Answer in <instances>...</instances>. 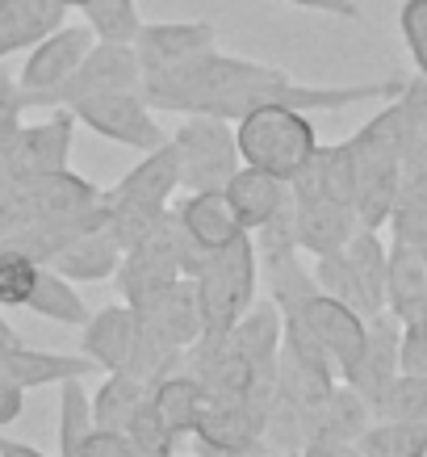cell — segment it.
I'll list each match as a JSON object with an SVG mask.
<instances>
[{"label":"cell","mask_w":427,"mask_h":457,"mask_svg":"<svg viewBox=\"0 0 427 457\" xmlns=\"http://www.w3.org/2000/svg\"><path fill=\"white\" fill-rule=\"evenodd\" d=\"M411 80L390 76V80H365V84H306L293 80L290 71L256 63V59L222 55L218 46L206 55L189 59L172 71L143 76V97L160 113H214L226 122H239L243 113L260 105H293L302 113L318 110H352L365 101H390L398 97Z\"/></svg>","instance_id":"obj_1"},{"label":"cell","mask_w":427,"mask_h":457,"mask_svg":"<svg viewBox=\"0 0 427 457\" xmlns=\"http://www.w3.org/2000/svg\"><path fill=\"white\" fill-rule=\"evenodd\" d=\"M105 222L101 185L84 180L80 172H46V177H21L0 197V248H13L46 264L59 248H68L76 236Z\"/></svg>","instance_id":"obj_2"},{"label":"cell","mask_w":427,"mask_h":457,"mask_svg":"<svg viewBox=\"0 0 427 457\" xmlns=\"http://www.w3.org/2000/svg\"><path fill=\"white\" fill-rule=\"evenodd\" d=\"M348 143L352 177H357V219L369 231H382L398 206L402 172H406V143H411V110L406 88L386 101V110L373 113Z\"/></svg>","instance_id":"obj_3"},{"label":"cell","mask_w":427,"mask_h":457,"mask_svg":"<svg viewBox=\"0 0 427 457\" xmlns=\"http://www.w3.org/2000/svg\"><path fill=\"white\" fill-rule=\"evenodd\" d=\"M177 189H180V152L172 139H168L164 147L143 152V160H138L118 185L101 189L105 227H110L113 239L122 244V252L143 244V239L172 214L168 202H172Z\"/></svg>","instance_id":"obj_4"},{"label":"cell","mask_w":427,"mask_h":457,"mask_svg":"<svg viewBox=\"0 0 427 457\" xmlns=\"http://www.w3.org/2000/svg\"><path fill=\"white\" fill-rule=\"evenodd\" d=\"M189 281H193L197 311H201V340L226 336L256 306V290H260V252H256V239L239 236L231 248L209 252L206 261L193 269Z\"/></svg>","instance_id":"obj_5"},{"label":"cell","mask_w":427,"mask_h":457,"mask_svg":"<svg viewBox=\"0 0 427 457\" xmlns=\"http://www.w3.org/2000/svg\"><path fill=\"white\" fill-rule=\"evenodd\" d=\"M239 155L248 168L273 172L281 180H293L306 168V160L318 152V130L310 113L293 105H260L234 122Z\"/></svg>","instance_id":"obj_6"},{"label":"cell","mask_w":427,"mask_h":457,"mask_svg":"<svg viewBox=\"0 0 427 457\" xmlns=\"http://www.w3.org/2000/svg\"><path fill=\"white\" fill-rule=\"evenodd\" d=\"M386 273H390V248L369 227H360L340 252L315 256L318 290L348 303L365 319L386 311Z\"/></svg>","instance_id":"obj_7"},{"label":"cell","mask_w":427,"mask_h":457,"mask_svg":"<svg viewBox=\"0 0 427 457\" xmlns=\"http://www.w3.org/2000/svg\"><path fill=\"white\" fill-rule=\"evenodd\" d=\"M172 143L180 152V185L189 194L226 189L231 177L243 168L234 122L214 113H185V122L172 130Z\"/></svg>","instance_id":"obj_8"},{"label":"cell","mask_w":427,"mask_h":457,"mask_svg":"<svg viewBox=\"0 0 427 457\" xmlns=\"http://www.w3.org/2000/svg\"><path fill=\"white\" fill-rule=\"evenodd\" d=\"M68 110L76 113V126L118 143V147H130V152H152V147H164L172 139L164 126L155 122V105L143 97V88L88 93Z\"/></svg>","instance_id":"obj_9"},{"label":"cell","mask_w":427,"mask_h":457,"mask_svg":"<svg viewBox=\"0 0 427 457\" xmlns=\"http://www.w3.org/2000/svg\"><path fill=\"white\" fill-rule=\"evenodd\" d=\"M185 278V231H180L177 214H168L152 236L122 252V264L113 273V286L122 294V303L143 306L155 294H164L168 286H177Z\"/></svg>","instance_id":"obj_10"},{"label":"cell","mask_w":427,"mask_h":457,"mask_svg":"<svg viewBox=\"0 0 427 457\" xmlns=\"http://www.w3.org/2000/svg\"><path fill=\"white\" fill-rule=\"evenodd\" d=\"M97 34L88 26H63L51 29L38 46H29L26 63L17 71V84H21V101H26V113L42 110V101L55 93L59 84L71 80V71L84 63V55L93 51Z\"/></svg>","instance_id":"obj_11"},{"label":"cell","mask_w":427,"mask_h":457,"mask_svg":"<svg viewBox=\"0 0 427 457\" xmlns=\"http://www.w3.org/2000/svg\"><path fill=\"white\" fill-rule=\"evenodd\" d=\"M172 214H177L180 231H185V278H193V269L206 261L209 252L231 248L239 236H248L231 206V197H226V189L189 194Z\"/></svg>","instance_id":"obj_12"},{"label":"cell","mask_w":427,"mask_h":457,"mask_svg":"<svg viewBox=\"0 0 427 457\" xmlns=\"http://www.w3.org/2000/svg\"><path fill=\"white\" fill-rule=\"evenodd\" d=\"M51 118L42 122H21L13 143L4 147L9 177H46L71 168V143H76V113L71 110H46Z\"/></svg>","instance_id":"obj_13"},{"label":"cell","mask_w":427,"mask_h":457,"mask_svg":"<svg viewBox=\"0 0 427 457\" xmlns=\"http://www.w3.org/2000/svg\"><path fill=\"white\" fill-rule=\"evenodd\" d=\"M105 88H143V63H138L135 42H93V51L71 71V80L59 84L42 101V110H68L80 97L105 93Z\"/></svg>","instance_id":"obj_14"},{"label":"cell","mask_w":427,"mask_h":457,"mask_svg":"<svg viewBox=\"0 0 427 457\" xmlns=\"http://www.w3.org/2000/svg\"><path fill=\"white\" fill-rule=\"evenodd\" d=\"M293 315H302V323L318 336V345L331 353L335 370H340V382L357 374L360 353H365V336H369V319L323 290H315L306 303L293 306Z\"/></svg>","instance_id":"obj_15"},{"label":"cell","mask_w":427,"mask_h":457,"mask_svg":"<svg viewBox=\"0 0 427 457\" xmlns=\"http://www.w3.org/2000/svg\"><path fill=\"white\" fill-rule=\"evenodd\" d=\"M214 46H218V29L206 17H193V21H143V29L135 34L143 76L172 71L180 63H189V59L214 51Z\"/></svg>","instance_id":"obj_16"},{"label":"cell","mask_w":427,"mask_h":457,"mask_svg":"<svg viewBox=\"0 0 427 457\" xmlns=\"http://www.w3.org/2000/svg\"><path fill=\"white\" fill-rule=\"evenodd\" d=\"M101 374L84 353H46V348H29L26 340L0 348V378L17 382L21 390H38V386H63L71 378H93Z\"/></svg>","instance_id":"obj_17"},{"label":"cell","mask_w":427,"mask_h":457,"mask_svg":"<svg viewBox=\"0 0 427 457\" xmlns=\"http://www.w3.org/2000/svg\"><path fill=\"white\" fill-rule=\"evenodd\" d=\"M402 374V319L382 311L369 319V336H365V353H360L357 374L348 378V386H357L369 407L390 390V382Z\"/></svg>","instance_id":"obj_18"},{"label":"cell","mask_w":427,"mask_h":457,"mask_svg":"<svg viewBox=\"0 0 427 457\" xmlns=\"http://www.w3.org/2000/svg\"><path fill=\"white\" fill-rule=\"evenodd\" d=\"M135 348H138V315L130 303L101 306L97 315H88V323L80 328V353L97 365L101 374L126 370Z\"/></svg>","instance_id":"obj_19"},{"label":"cell","mask_w":427,"mask_h":457,"mask_svg":"<svg viewBox=\"0 0 427 457\" xmlns=\"http://www.w3.org/2000/svg\"><path fill=\"white\" fill-rule=\"evenodd\" d=\"M293 197V231H298V248L310 256H327L340 252L348 239L360 231L357 206L331 202V197Z\"/></svg>","instance_id":"obj_20"},{"label":"cell","mask_w":427,"mask_h":457,"mask_svg":"<svg viewBox=\"0 0 427 457\" xmlns=\"http://www.w3.org/2000/svg\"><path fill=\"white\" fill-rule=\"evenodd\" d=\"M226 197H231V206H234V214H239V222H243V231L256 236V231H264L281 210L290 206V180L243 164L231 177V185H226Z\"/></svg>","instance_id":"obj_21"},{"label":"cell","mask_w":427,"mask_h":457,"mask_svg":"<svg viewBox=\"0 0 427 457\" xmlns=\"http://www.w3.org/2000/svg\"><path fill=\"white\" fill-rule=\"evenodd\" d=\"M386 311L398 315L402 323H415L427 311V248L411 239H394V248H390Z\"/></svg>","instance_id":"obj_22"},{"label":"cell","mask_w":427,"mask_h":457,"mask_svg":"<svg viewBox=\"0 0 427 457\" xmlns=\"http://www.w3.org/2000/svg\"><path fill=\"white\" fill-rule=\"evenodd\" d=\"M46 264H51L55 273H63L68 281H113L118 264H122V244H118L113 231L101 222L93 231L76 236L68 248H59Z\"/></svg>","instance_id":"obj_23"},{"label":"cell","mask_w":427,"mask_h":457,"mask_svg":"<svg viewBox=\"0 0 427 457\" xmlns=\"http://www.w3.org/2000/svg\"><path fill=\"white\" fill-rule=\"evenodd\" d=\"M63 17L68 9L59 0H0V63L38 46L51 29L63 26Z\"/></svg>","instance_id":"obj_24"},{"label":"cell","mask_w":427,"mask_h":457,"mask_svg":"<svg viewBox=\"0 0 427 457\" xmlns=\"http://www.w3.org/2000/svg\"><path fill=\"white\" fill-rule=\"evenodd\" d=\"M373 407L369 399L360 395L357 386L348 382H335L327 399L315 407V420H310V441H360V432L373 424Z\"/></svg>","instance_id":"obj_25"},{"label":"cell","mask_w":427,"mask_h":457,"mask_svg":"<svg viewBox=\"0 0 427 457\" xmlns=\"http://www.w3.org/2000/svg\"><path fill=\"white\" fill-rule=\"evenodd\" d=\"M152 403L164 411V420L177 428L180 441H189V436L197 432V424H201V416H206L209 395H206V386L197 382V374L177 370V374L160 378V382L152 386Z\"/></svg>","instance_id":"obj_26"},{"label":"cell","mask_w":427,"mask_h":457,"mask_svg":"<svg viewBox=\"0 0 427 457\" xmlns=\"http://www.w3.org/2000/svg\"><path fill=\"white\" fill-rule=\"evenodd\" d=\"M147 395H152V382H143V378L130 374V370H113V374H105L97 395H93V424H97V428L126 432L130 416L147 403Z\"/></svg>","instance_id":"obj_27"},{"label":"cell","mask_w":427,"mask_h":457,"mask_svg":"<svg viewBox=\"0 0 427 457\" xmlns=\"http://www.w3.org/2000/svg\"><path fill=\"white\" fill-rule=\"evenodd\" d=\"M26 311H34L38 319H51V323H63V328H84L88 323V303L80 298L76 281H68L63 273H55L51 264H42L38 273V286L29 294Z\"/></svg>","instance_id":"obj_28"},{"label":"cell","mask_w":427,"mask_h":457,"mask_svg":"<svg viewBox=\"0 0 427 457\" xmlns=\"http://www.w3.org/2000/svg\"><path fill=\"white\" fill-rule=\"evenodd\" d=\"M357 445L365 457H427V424L423 420H373Z\"/></svg>","instance_id":"obj_29"},{"label":"cell","mask_w":427,"mask_h":457,"mask_svg":"<svg viewBox=\"0 0 427 457\" xmlns=\"http://www.w3.org/2000/svg\"><path fill=\"white\" fill-rule=\"evenodd\" d=\"M93 424V399L84 390L80 378H71L59 386V420H55V436H59V457H84V441Z\"/></svg>","instance_id":"obj_30"},{"label":"cell","mask_w":427,"mask_h":457,"mask_svg":"<svg viewBox=\"0 0 427 457\" xmlns=\"http://www.w3.org/2000/svg\"><path fill=\"white\" fill-rule=\"evenodd\" d=\"M80 13L84 26L97 34V42H135V34L143 29L135 0H88Z\"/></svg>","instance_id":"obj_31"},{"label":"cell","mask_w":427,"mask_h":457,"mask_svg":"<svg viewBox=\"0 0 427 457\" xmlns=\"http://www.w3.org/2000/svg\"><path fill=\"white\" fill-rule=\"evenodd\" d=\"M42 264L26 252L0 248V311H17L29 303V294L38 286Z\"/></svg>","instance_id":"obj_32"},{"label":"cell","mask_w":427,"mask_h":457,"mask_svg":"<svg viewBox=\"0 0 427 457\" xmlns=\"http://www.w3.org/2000/svg\"><path fill=\"white\" fill-rule=\"evenodd\" d=\"M377 420H423L427 424V378L419 374H398L390 382V390L373 407Z\"/></svg>","instance_id":"obj_33"},{"label":"cell","mask_w":427,"mask_h":457,"mask_svg":"<svg viewBox=\"0 0 427 457\" xmlns=\"http://www.w3.org/2000/svg\"><path fill=\"white\" fill-rule=\"evenodd\" d=\"M126 436L138 445V449H147V453H164V457H177L180 449V436L177 428L164 420V411L152 403V395H147V403L138 407L135 416H130V424H126Z\"/></svg>","instance_id":"obj_34"},{"label":"cell","mask_w":427,"mask_h":457,"mask_svg":"<svg viewBox=\"0 0 427 457\" xmlns=\"http://www.w3.org/2000/svg\"><path fill=\"white\" fill-rule=\"evenodd\" d=\"M398 29H402L406 51H411V63L419 71V80H427V0H402Z\"/></svg>","instance_id":"obj_35"},{"label":"cell","mask_w":427,"mask_h":457,"mask_svg":"<svg viewBox=\"0 0 427 457\" xmlns=\"http://www.w3.org/2000/svg\"><path fill=\"white\" fill-rule=\"evenodd\" d=\"M21 122H26L21 84H17V76H9V71L0 68V152L13 143V135L21 130Z\"/></svg>","instance_id":"obj_36"},{"label":"cell","mask_w":427,"mask_h":457,"mask_svg":"<svg viewBox=\"0 0 427 457\" xmlns=\"http://www.w3.org/2000/svg\"><path fill=\"white\" fill-rule=\"evenodd\" d=\"M402 374L427 378V323H402Z\"/></svg>","instance_id":"obj_37"},{"label":"cell","mask_w":427,"mask_h":457,"mask_svg":"<svg viewBox=\"0 0 427 457\" xmlns=\"http://www.w3.org/2000/svg\"><path fill=\"white\" fill-rule=\"evenodd\" d=\"M281 4H293V9H306V13L340 17V21H360V4H357V0H281Z\"/></svg>","instance_id":"obj_38"},{"label":"cell","mask_w":427,"mask_h":457,"mask_svg":"<svg viewBox=\"0 0 427 457\" xmlns=\"http://www.w3.org/2000/svg\"><path fill=\"white\" fill-rule=\"evenodd\" d=\"M21 411H26V390L17 386V382H9V378H0V428L17 424Z\"/></svg>","instance_id":"obj_39"},{"label":"cell","mask_w":427,"mask_h":457,"mask_svg":"<svg viewBox=\"0 0 427 457\" xmlns=\"http://www.w3.org/2000/svg\"><path fill=\"white\" fill-rule=\"evenodd\" d=\"M193 453H197V457H264V453H273V449H268V441L231 445V449H222V445H201V441H193Z\"/></svg>","instance_id":"obj_40"},{"label":"cell","mask_w":427,"mask_h":457,"mask_svg":"<svg viewBox=\"0 0 427 457\" xmlns=\"http://www.w3.org/2000/svg\"><path fill=\"white\" fill-rule=\"evenodd\" d=\"M302 457H365L357 441H310Z\"/></svg>","instance_id":"obj_41"},{"label":"cell","mask_w":427,"mask_h":457,"mask_svg":"<svg viewBox=\"0 0 427 457\" xmlns=\"http://www.w3.org/2000/svg\"><path fill=\"white\" fill-rule=\"evenodd\" d=\"M0 457H46V453H42V449H34V445H26V441L0 436Z\"/></svg>","instance_id":"obj_42"},{"label":"cell","mask_w":427,"mask_h":457,"mask_svg":"<svg viewBox=\"0 0 427 457\" xmlns=\"http://www.w3.org/2000/svg\"><path fill=\"white\" fill-rule=\"evenodd\" d=\"M9 185H13V177H9V164H4V152H0V197L9 194Z\"/></svg>","instance_id":"obj_43"},{"label":"cell","mask_w":427,"mask_h":457,"mask_svg":"<svg viewBox=\"0 0 427 457\" xmlns=\"http://www.w3.org/2000/svg\"><path fill=\"white\" fill-rule=\"evenodd\" d=\"M59 4H63V9H84L88 0H59Z\"/></svg>","instance_id":"obj_44"},{"label":"cell","mask_w":427,"mask_h":457,"mask_svg":"<svg viewBox=\"0 0 427 457\" xmlns=\"http://www.w3.org/2000/svg\"><path fill=\"white\" fill-rule=\"evenodd\" d=\"M130 457H164V453H147V449H138V445H135V449H130Z\"/></svg>","instance_id":"obj_45"},{"label":"cell","mask_w":427,"mask_h":457,"mask_svg":"<svg viewBox=\"0 0 427 457\" xmlns=\"http://www.w3.org/2000/svg\"><path fill=\"white\" fill-rule=\"evenodd\" d=\"M264 457H293V453H264Z\"/></svg>","instance_id":"obj_46"}]
</instances>
